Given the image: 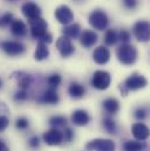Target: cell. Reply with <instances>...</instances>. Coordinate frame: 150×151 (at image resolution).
Wrapping results in <instances>:
<instances>
[{"label":"cell","mask_w":150,"mask_h":151,"mask_svg":"<svg viewBox=\"0 0 150 151\" xmlns=\"http://www.w3.org/2000/svg\"><path fill=\"white\" fill-rule=\"evenodd\" d=\"M53 41V37H52V34L50 33H46L43 37L41 39H39V42H41V43H45V45H48V43H50Z\"/></svg>","instance_id":"cell-38"},{"label":"cell","mask_w":150,"mask_h":151,"mask_svg":"<svg viewBox=\"0 0 150 151\" xmlns=\"http://www.w3.org/2000/svg\"><path fill=\"white\" fill-rule=\"evenodd\" d=\"M28 125H30V122H28V119L25 118V117H20V118H18L17 122H15V127H17L19 130H25V129L28 128Z\"/></svg>","instance_id":"cell-32"},{"label":"cell","mask_w":150,"mask_h":151,"mask_svg":"<svg viewBox=\"0 0 150 151\" xmlns=\"http://www.w3.org/2000/svg\"><path fill=\"white\" fill-rule=\"evenodd\" d=\"M1 88H2V80L0 78V89H1Z\"/></svg>","instance_id":"cell-41"},{"label":"cell","mask_w":150,"mask_h":151,"mask_svg":"<svg viewBox=\"0 0 150 151\" xmlns=\"http://www.w3.org/2000/svg\"><path fill=\"white\" fill-rule=\"evenodd\" d=\"M55 46H56V48H58V50L62 58H68V56L73 55L75 52V47L72 43V40H69L66 37H60L58 39Z\"/></svg>","instance_id":"cell-10"},{"label":"cell","mask_w":150,"mask_h":151,"mask_svg":"<svg viewBox=\"0 0 150 151\" xmlns=\"http://www.w3.org/2000/svg\"><path fill=\"white\" fill-rule=\"evenodd\" d=\"M97 34L90 29H86L82 32V34L80 35V43L84 47V48H90L93 47L96 42H97Z\"/></svg>","instance_id":"cell-16"},{"label":"cell","mask_w":150,"mask_h":151,"mask_svg":"<svg viewBox=\"0 0 150 151\" xmlns=\"http://www.w3.org/2000/svg\"><path fill=\"white\" fill-rule=\"evenodd\" d=\"M118 34V40L122 42V43H129V41H130V39H131V34H130V32H128L127 29H122L120 33H117Z\"/></svg>","instance_id":"cell-31"},{"label":"cell","mask_w":150,"mask_h":151,"mask_svg":"<svg viewBox=\"0 0 150 151\" xmlns=\"http://www.w3.org/2000/svg\"><path fill=\"white\" fill-rule=\"evenodd\" d=\"M62 135H63V139L67 141V142H71L73 139V137H74V132L69 128H65V131L62 132Z\"/></svg>","instance_id":"cell-35"},{"label":"cell","mask_w":150,"mask_h":151,"mask_svg":"<svg viewBox=\"0 0 150 151\" xmlns=\"http://www.w3.org/2000/svg\"><path fill=\"white\" fill-rule=\"evenodd\" d=\"M148 84V80L141 74L134 73L130 76H128L123 83V87L127 89V91H135V90H140L143 89L144 87H147Z\"/></svg>","instance_id":"cell-4"},{"label":"cell","mask_w":150,"mask_h":151,"mask_svg":"<svg viewBox=\"0 0 150 151\" xmlns=\"http://www.w3.org/2000/svg\"><path fill=\"white\" fill-rule=\"evenodd\" d=\"M131 132L133 136L140 142H143L149 137V129L143 123H135L131 127Z\"/></svg>","instance_id":"cell-15"},{"label":"cell","mask_w":150,"mask_h":151,"mask_svg":"<svg viewBox=\"0 0 150 151\" xmlns=\"http://www.w3.org/2000/svg\"><path fill=\"white\" fill-rule=\"evenodd\" d=\"M21 12L24 14L25 18H27L28 20H33L41 17V8L39 7V5H37L35 2L32 1H26L25 4H22L21 6Z\"/></svg>","instance_id":"cell-12"},{"label":"cell","mask_w":150,"mask_h":151,"mask_svg":"<svg viewBox=\"0 0 150 151\" xmlns=\"http://www.w3.org/2000/svg\"><path fill=\"white\" fill-rule=\"evenodd\" d=\"M28 24H30V28H31V35L33 39L39 40L47 33L48 24L41 17L33 19V20H28Z\"/></svg>","instance_id":"cell-5"},{"label":"cell","mask_w":150,"mask_h":151,"mask_svg":"<svg viewBox=\"0 0 150 151\" xmlns=\"http://www.w3.org/2000/svg\"><path fill=\"white\" fill-rule=\"evenodd\" d=\"M0 151H9L8 147L6 145V143H5V142H2L1 139H0Z\"/></svg>","instance_id":"cell-40"},{"label":"cell","mask_w":150,"mask_h":151,"mask_svg":"<svg viewBox=\"0 0 150 151\" xmlns=\"http://www.w3.org/2000/svg\"><path fill=\"white\" fill-rule=\"evenodd\" d=\"M103 128L108 134H116V123L110 117H105L103 118Z\"/></svg>","instance_id":"cell-27"},{"label":"cell","mask_w":150,"mask_h":151,"mask_svg":"<svg viewBox=\"0 0 150 151\" xmlns=\"http://www.w3.org/2000/svg\"><path fill=\"white\" fill-rule=\"evenodd\" d=\"M59 101H60V97H59L56 90L52 89V88H48L39 99V102L43 103V104H58Z\"/></svg>","instance_id":"cell-17"},{"label":"cell","mask_w":150,"mask_h":151,"mask_svg":"<svg viewBox=\"0 0 150 151\" xmlns=\"http://www.w3.org/2000/svg\"><path fill=\"white\" fill-rule=\"evenodd\" d=\"M86 149L90 151H115V143L112 139L96 138L86 144Z\"/></svg>","instance_id":"cell-6"},{"label":"cell","mask_w":150,"mask_h":151,"mask_svg":"<svg viewBox=\"0 0 150 151\" xmlns=\"http://www.w3.org/2000/svg\"><path fill=\"white\" fill-rule=\"evenodd\" d=\"M102 107H103L105 111L108 114V115H115V114L120 110V103L114 97L106 99L103 101V103H102Z\"/></svg>","instance_id":"cell-21"},{"label":"cell","mask_w":150,"mask_h":151,"mask_svg":"<svg viewBox=\"0 0 150 151\" xmlns=\"http://www.w3.org/2000/svg\"><path fill=\"white\" fill-rule=\"evenodd\" d=\"M147 114H148L147 108H144V107H140V108H137V109L135 110V117H136L137 119L142 121V119H144V118L147 117Z\"/></svg>","instance_id":"cell-33"},{"label":"cell","mask_w":150,"mask_h":151,"mask_svg":"<svg viewBox=\"0 0 150 151\" xmlns=\"http://www.w3.org/2000/svg\"><path fill=\"white\" fill-rule=\"evenodd\" d=\"M28 145H30L32 149H37V148H39V145H40V139H39V137H38V136L31 137L30 141H28Z\"/></svg>","instance_id":"cell-37"},{"label":"cell","mask_w":150,"mask_h":151,"mask_svg":"<svg viewBox=\"0 0 150 151\" xmlns=\"http://www.w3.org/2000/svg\"><path fill=\"white\" fill-rule=\"evenodd\" d=\"M88 22L89 25L96 29V31H105L108 27L109 24V18L106 14L105 11L102 9H95L89 14L88 18Z\"/></svg>","instance_id":"cell-2"},{"label":"cell","mask_w":150,"mask_h":151,"mask_svg":"<svg viewBox=\"0 0 150 151\" xmlns=\"http://www.w3.org/2000/svg\"><path fill=\"white\" fill-rule=\"evenodd\" d=\"M9 1H14V0H9Z\"/></svg>","instance_id":"cell-42"},{"label":"cell","mask_w":150,"mask_h":151,"mask_svg":"<svg viewBox=\"0 0 150 151\" xmlns=\"http://www.w3.org/2000/svg\"><path fill=\"white\" fill-rule=\"evenodd\" d=\"M112 83V75L106 70H96L90 80V84L97 90H106Z\"/></svg>","instance_id":"cell-3"},{"label":"cell","mask_w":150,"mask_h":151,"mask_svg":"<svg viewBox=\"0 0 150 151\" xmlns=\"http://www.w3.org/2000/svg\"><path fill=\"white\" fill-rule=\"evenodd\" d=\"M146 148H147L146 143L140 142V141H127L123 144L124 151H143Z\"/></svg>","instance_id":"cell-24"},{"label":"cell","mask_w":150,"mask_h":151,"mask_svg":"<svg viewBox=\"0 0 150 151\" xmlns=\"http://www.w3.org/2000/svg\"><path fill=\"white\" fill-rule=\"evenodd\" d=\"M12 77L17 78V83H18L19 88L24 89V90H27L31 87V84L33 83V77L27 73H24V72H18L14 75H12Z\"/></svg>","instance_id":"cell-19"},{"label":"cell","mask_w":150,"mask_h":151,"mask_svg":"<svg viewBox=\"0 0 150 151\" xmlns=\"http://www.w3.org/2000/svg\"><path fill=\"white\" fill-rule=\"evenodd\" d=\"M118 41V34L115 29H108L105 35V42L108 46H114Z\"/></svg>","instance_id":"cell-26"},{"label":"cell","mask_w":150,"mask_h":151,"mask_svg":"<svg viewBox=\"0 0 150 151\" xmlns=\"http://www.w3.org/2000/svg\"><path fill=\"white\" fill-rule=\"evenodd\" d=\"M13 21V14L12 13H5L0 17V27H7Z\"/></svg>","instance_id":"cell-29"},{"label":"cell","mask_w":150,"mask_h":151,"mask_svg":"<svg viewBox=\"0 0 150 151\" xmlns=\"http://www.w3.org/2000/svg\"><path fill=\"white\" fill-rule=\"evenodd\" d=\"M116 56L122 65L130 66L137 60V49L130 43H122L116 50Z\"/></svg>","instance_id":"cell-1"},{"label":"cell","mask_w":150,"mask_h":151,"mask_svg":"<svg viewBox=\"0 0 150 151\" xmlns=\"http://www.w3.org/2000/svg\"><path fill=\"white\" fill-rule=\"evenodd\" d=\"M123 5H124V7L128 8V9H134V8L137 7L138 1H137V0H123Z\"/></svg>","instance_id":"cell-36"},{"label":"cell","mask_w":150,"mask_h":151,"mask_svg":"<svg viewBox=\"0 0 150 151\" xmlns=\"http://www.w3.org/2000/svg\"><path fill=\"white\" fill-rule=\"evenodd\" d=\"M93 60L97 63V65H106L109 62L110 60V52L107 47L105 46H100L97 48H95L94 53H93Z\"/></svg>","instance_id":"cell-13"},{"label":"cell","mask_w":150,"mask_h":151,"mask_svg":"<svg viewBox=\"0 0 150 151\" xmlns=\"http://www.w3.org/2000/svg\"><path fill=\"white\" fill-rule=\"evenodd\" d=\"M72 123L74 125H77V127H84L87 125L89 122H90V116L87 110H83V109H77L73 111L72 114Z\"/></svg>","instance_id":"cell-14"},{"label":"cell","mask_w":150,"mask_h":151,"mask_svg":"<svg viewBox=\"0 0 150 151\" xmlns=\"http://www.w3.org/2000/svg\"><path fill=\"white\" fill-rule=\"evenodd\" d=\"M48 56H49V49H48L47 45L39 42L37 46V49H35V52H34V59H35L37 61H43V60H46Z\"/></svg>","instance_id":"cell-23"},{"label":"cell","mask_w":150,"mask_h":151,"mask_svg":"<svg viewBox=\"0 0 150 151\" xmlns=\"http://www.w3.org/2000/svg\"><path fill=\"white\" fill-rule=\"evenodd\" d=\"M49 124H50L53 128L58 129V128H61V127H66L67 119H66L65 116H59V115L52 116V117L49 118Z\"/></svg>","instance_id":"cell-25"},{"label":"cell","mask_w":150,"mask_h":151,"mask_svg":"<svg viewBox=\"0 0 150 151\" xmlns=\"http://www.w3.org/2000/svg\"><path fill=\"white\" fill-rule=\"evenodd\" d=\"M8 111H9V110H8L7 106H6L2 101H0V114H7Z\"/></svg>","instance_id":"cell-39"},{"label":"cell","mask_w":150,"mask_h":151,"mask_svg":"<svg viewBox=\"0 0 150 151\" xmlns=\"http://www.w3.org/2000/svg\"><path fill=\"white\" fill-rule=\"evenodd\" d=\"M14 100L18 101V102H24V101L28 100V93H27V90L19 89V90L14 94Z\"/></svg>","instance_id":"cell-30"},{"label":"cell","mask_w":150,"mask_h":151,"mask_svg":"<svg viewBox=\"0 0 150 151\" xmlns=\"http://www.w3.org/2000/svg\"><path fill=\"white\" fill-rule=\"evenodd\" d=\"M54 15H55L56 20H58L60 24L65 25V26H67V25H69V24H72V22L74 21V13H73V11L71 9V7L67 6V5H61V6H59V7L55 9Z\"/></svg>","instance_id":"cell-7"},{"label":"cell","mask_w":150,"mask_h":151,"mask_svg":"<svg viewBox=\"0 0 150 151\" xmlns=\"http://www.w3.org/2000/svg\"><path fill=\"white\" fill-rule=\"evenodd\" d=\"M68 94L73 99H81L86 94V89L83 86H81L80 83H76V82H73L71 83L69 88H68Z\"/></svg>","instance_id":"cell-22"},{"label":"cell","mask_w":150,"mask_h":151,"mask_svg":"<svg viewBox=\"0 0 150 151\" xmlns=\"http://www.w3.org/2000/svg\"><path fill=\"white\" fill-rule=\"evenodd\" d=\"M61 81H62V78H61L60 74H58V73L52 74L50 76H48V78H47V83H48L49 88H52V89H56L61 84Z\"/></svg>","instance_id":"cell-28"},{"label":"cell","mask_w":150,"mask_h":151,"mask_svg":"<svg viewBox=\"0 0 150 151\" xmlns=\"http://www.w3.org/2000/svg\"><path fill=\"white\" fill-rule=\"evenodd\" d=\"M2 50L9 56H19L25 53L26 46L20 41H4L1 45Z\"/></svg>","instance_id":"cell-8"},{"label":"cell","mask_w":150,"mask_h":151,"mask_svg":"<svg viewBox=\"0 0 150 151\" xmlns=\"http://www.w3.org/2000/svg\"><path fill=\"white\" fill-rule=\"evenodd\" d=\"M42 138H43V142L47 145H50V147L60 145L63 142L62 131H60L59 129H55V128H53V129L48 130L47 132H45L43 136H42Z\"/></svg>","instance_id":"cell-11"},{"label":"cell","mask_w":150,"mask_h":151,"mask_svg":"<svg viewBox=\"0 0 150 151\" xmlns=\"http://www.w3.org/2000/svg\"><path fill=\"white\" fill-rule=\"evenodd\" d=\"M80 32H81V26L77 22H72V24L65 26L63 29H62L63 37L68 38L69 40H73V39L77 38L80 35Z\"/></svg>","instance_id":"cell-20"},{"label":"cell","mask_w":150,"mask_h":151,"mask_svg":"<svg viewBox=\"0 0 150 151\" xmlns=\"http://www.w3.org/2000/svg\"><path fill=\"white\" fill-rule=\"evenodd\" d=\"M11 32L13 35L18 38H22L27 34V26L22 20L13 19V21L11 22Z\"/></svg>","instance_id":"cell-18"},{"label":"cell","mask_w":150,"mask_h":151,"mask_svg":"<svg viewBox=\"0 0 150 151\" xmlns=\"http://www.w3.org/2000/svg\"><path fill=\"white\" fill-rule=\"evenodd\" d=\"M134 35L140 42H148L150 37L149 22L146 20H140L134 25Z\"/></svg>","instance_id":"cell-9"},{"label":"cell","mask_w":150,"mask_h":151,"mask_svg":"<svg viewBox=\"0 0 150 151\" xmlns=\"http://www.w3.org/2000/svg\"><path fill=\"white\" fill-rule=\"evenodd\" d=\"M9 125V119L5 115H0V132L5 131Z\"/></svg>","instance_id":"cell-34"}]
</instances>
